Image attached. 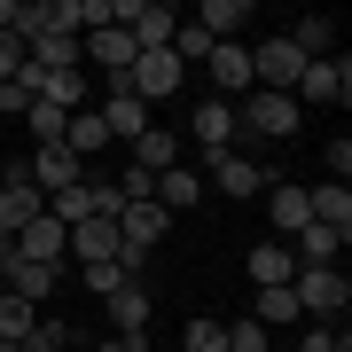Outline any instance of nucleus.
<instances>
[{"label": "nucleus", "mask_w": 352, "mask_h": 352, "mask_svg": "<svg viewBox=\"0 0 352 352\" xmlns=\"http://www.w3.org/2000/svg\"><path fill=\"white\" fill-rule=\"evenodd\" d=\"M298 118H305V110H298L289 94H258V87H251V94L235 102V133H251V141H289Z\"/></svg>", "instance_id": "f257e3e1"}, {"label": "nucleus", "mask_w": 352, "mask_h": 352, "mask_svg": "<svg viewBox=\"0 0 352 352\" xmlns=\"http://www.w3.org/2000/svg\"><path fill=\"white\" fill-rule=\"evenodd\" d=\"M298 78H305V55L289 47V32H266L251 47V87L258 94H298Z\"/></svg>", "instance_id": "f03ea898"}, {"label": "nucleus", "mask_w": 352, "mask_h": 352, "mask_svg": "<svg viewBox=\"0 0 352 352\" xmlns=\"http://www.w3.org/2000/svg\"><path fill=\"white\" fill-rule=\"evenodd\" d=\"M298 314L305 321H344V305H352V282L337 274V266H298Z\"/></svg>", "instance_id": "7ed1b4c3"}, {"label": "nucleus", "mask_w": 352, "mask_h": 352, "mask_svg": "<svg viewBox=\"0 0 352 352\" xmlns=\"http://www.w3.org/2000/svg\"><path fill=\"white\" fill-rule=\"evenodd\" d=\"M118 87L141 94V102H157V94H180V87H188V71H180V55H173V47H141V55H133V71L118 78Z\"/></svg>", "instance_id": "20e7f679"}, {"label": "nucleus", "mask_w": 352, "mask_h": 352, "mask_svg": "<svg viewBox=\"0 0 352 352\" xmlns=\"http://www.w3.org/2000/svg\"><path fill=\"white\" fill-rule=\"evenodd\" d=\"M289 102H298V110H305V102H321V110H344V102H352V55L337 47L329 63H305V78H298V94H289Z\"/></svg>", "instance_id": "39448f33"}, {"label": "nucleus", "mask_w": 352, "mask_h": 352, "mask_svg": "<svg viewBox=\"0 0 352 352\" xmlns=\"http://www.w3.org/2000/svg\"><path fill=\"white\" fill-rule=\"evenodd\" d=\"M63 274H71V266H32V258H16V251H8V266H0V282H8V298L39 305V314H47V298L63 289Z\"/></svg>", "instance_id": "423d86ee"}, {"label": "nucleus", "mask_w": 352, "mask_h": 352, "mask_svg": "<svg viewBox=\"0 0 352 352\" xmlns=\"http://www.w3.org/2000/svg\"><path fill=\"white\" fill-rule=\"evenodd\" d=\"M204 63H212V102H243L251 94V47L243 39H219Z\"/></svg>", "instance_id": "0eeeda50"}, {"label": "nucleus", "mask_w": 352, "mask_h": 352, "mask_svg": "<svg viewBox=\"0 0 352 352\" xmlns=\"http://www.w3.org/2000/svg\"><path fill=\"white\" fill-rule=\"evenodd\" d=\"M24 180H32L39 196H63V188L87 180V164H78L71 149H32V157H24Z\"/></svg>", "instance_id": "6e6552de"}, {"label": "nucleus", "mask_w": 352, "mask_h": 352, "mask_svg": "<svg viewBox=\"0 0 352 352\" xmlns=\"http://www.w3.org/2000/svg\"><path fill=\"white\" fill-rule=\"evenodd\" d=\"M212 188L235 196V204H251V196H266V164L243 157V149H227V157H212Z\"/></svg>", "instance_id": "1a4fd4ad"}, {"label": "nucleus", "mask_w": 352, "mask_h": 352, "mask_svg": "<svg viewBox=\"0 0 352 352\" xmlns=\"http://www.w3.org/2000/svg\"><path fill=\"white\" fill-rule=\"evenodd\" d=\"M102 314H110V337H141V329H149V282H126L118 289V298H102Z\"/></svg>", "instance_id": "9d476101"}, {"label": "nucleus", "mask_w": 352, "mask_h": 352, "mask_svg": "<svg viewBox=\"0 0 352 352\" xmlns=\"http://www.w3.org/2000/svg\"><path fill=\"white\" fill-rule=\"evenodd\" d=\"M63 243H71V227L39 212V219L24 227V235H16V258H32V266H63Z\"/></svg>", "instance_id": "9b49d317"}, {"label": "nucleus", "mask_w": 352, "mask_h": 352, "mask_svg": "<svg viewBox=\"0 0 352 352\" xmlns=\"http://www.w3.org/2000/svg\"><path fill=\"white\" fill-rule=\"evenodd\" d=\"M188 133L204 141V157H227V141H235V102H212V94H204L196 118H188Z\"/></svg>", "instance_id": "f8f14e48"}, {"label": "nucleus", "mask_w": 352, "mask_h": 352, "mask_svg": "<svg viewBox=\"0 0 352 352\" xmlns=\"http://www.w3.org/2000/svg\"><path fill=\"white\" fill-rule=\"evenodd\" d=\"M305 204H314V227H329L337 243H352V188L321 180V188H305Z\"/></svg>", "instance_id": "ddd939ff"}, {"label": "nucleus", "mask_w": 352, "mask_h": 352, "mask_svg": "<svg viewBox=\"0 0 352 352\" xmlns=\"http://www.w3.org/2000/svg\"><path fill=\"white\" fill-rule=\"evenodd\" d=\"M102 126H110V141H141V133H149V102L126 94V87H110V102H102Z\"/></svg>", "instance_id": "4468645a"}, {"label": "nucleus", "mask_w": 352, "mask_h": 352, "mask_svg": "<svg viewBox=\"0 0 352 352\" xmlns=\"http://www.w3.org/2000/svg\"><path fill=\"white\" fill-rule=\"evenodd\" d=\"M78 47H87L110 78H126V71H133V55H141V47H133V32H118V24H110V32H87Z\"/></svg>", "instance_id": "2eb2a0df"}, {"label": "nucleus", "mask_w": 352, "mask_h": 352, "mask_svg": "<svg viewBox=\"0 0 352 352\" xmlns=\"http://www.w3.org/2000/svg\"><path fill=\"white\" fill-rule=\"evenodd\" d=\"M149 196L164 204V212H196V204H204V173H196V164H173V173H157Z\"/></svg>", "instance_id": "dca6fc26"}, {"label": "nucleus", "mask_w": 352, "mask_h": 352, "mask_svg": "<svg viewBox=\"0 0 352 352\" xmlns=\"http://www.w3.org/2000/svg\"><path fill=\"white\" fill-rule=\"evenodd\" d=\"M251 321H258L266 337L282 344V329H298V321H305V314H298V289H289V282H282V289H258V305H251Z\"/></svg>", "instance_id": "f3484780"}, {"label": "nucleus", "mask_w": 352, "mask_h": 352, "mask_svg": "<svg viewBox=\"0 0 352 352\" xmlns=\"http://www.w3.org/2000/svg\"><path fill=\"white\" fill-rule=\"evenodd\" d=\"M243 274H251V289H282V282H298V258H289V243H258Z\"/></svg>", "instance_id": "a211bd4d"}, {"label": "nucleus", "mask_w": 352, "mask_h": 352, "mask_svg": "<svg viewBox=\"0 0 352 352\" xmlns=\"http://www.w3.org/2000/svg\"><path fill=\"white\" fill-rule=\"evenodd\" d=\"M289 47H298L305 63H329V55H337V24H329V16H298V24H289Z\"/></svg>", "instance_id": "6ab92c4d"}, {"label": "nucleus", "mask_w": 352, "mask_h": 352, "mask_svg": "<svg viewBox=\"0 0 352 352\" xmlns=\"http://www.w3.org/2000/svg\"><path fill=\"white\" fill-rule=\"evenodd\" d=\"M305 227H314V204H305V188H274V243H289V235H305Z\"/></svg>", "instance_id": "aec40b11"}, {"label": "nucleus", "mask_w": 352, "mask_h": 352, "mask_svg": "<svg viewBox=\"0 0 352 352\" xmlns=\"http://www.w3.org/2000/svg\"><path fill=\"white\" fill-rule=\"evenodd\" d=\"M251 16H258L251 0H204V16H196V24L212 32V47H219V39H235L243 24H251Z\"/></svg>", "instance_id": "412c9836"}, {"label": "nucleus", "mask_w": 352, "mask_h": 352, "mask_svg": "<svg viewBox=\"0 0 352 352\" xmlns=\"http://www.w3.org/2000/svg\"><path fill=\"white\" fill-rule=\"evenodd\" d=\"M133 164H141L149 180H157V173H173V164H180V133H157V126H149V133L133 141Z\"/></svg>", "instance_id": "4be33fe9"}, {"label": "nucleus", "mask_w": 352, "mask_h": 352, "mask_svg": "<svg viewBox=\"0 0 352 352\" xmlns=\"http://www.w3.org/2000/svg\"><path fill=\"white\" fill-rule=\"evenodd\" d=\"M102 141H110V126H102V110H71V126H63V149H71L78 164H87V157L102 149Z\"/></svg>", "instance_id": "5701e85b"}, {"label": "nucleus", "mask_w": 352, "mask_h": 352, "mask_svg": "<svg viewBox=\"0 0 352 352\" xmlns=\"http://www.w3.org/2000/svg\"><path fill=\"white\" fill-rule=\"evenodd\" d=\"M63 126H71V118L55 110V102H32V110H24V133L39 141V149H63Z\"/></svg>", "instance_id": "b1692460"}, {"label": "nucleus", "mask_w": 352, "mask_h": 352, "mask_svg": "<svg viewBox=\"0 0 352 352\" xmlns=\"http://www.w3.org/2000/svg\"><path fill=\"white\" fill-rule=\"evenodd\" d=\"M24 344H32V352H71V344H78V329H71L63 314H39V329H32Z\"/></svg>", "instance_id": "393cba45"}, {"label": "nucleus", "mask_w": 352, "mask_h": 352, "mask_svg": "<svg viewBox=\"0 0 352 352\" xmlns=\"http://www.w3.org/2000/svg\"><path fill=\"white\" fill-rule=\"evenodd\" d=\"M71 274L87 282V298H118V289L133 282V274H126V266H118V258H110V266H71Z\"/></svg>", "instance_id": "a878e982"}, {"label": "nucleus", "mask_w": 352, "mask_h": 352, "mask_svg": "<svg viewBox=\"0 0 352 352\" xmlns=\"http://www.w3.org/2000/svg\"><path fill=\"white\" fill-rule=\"evenodd\" d=\"M32 329H39V305H24V298H0V337H8V344H24Z\"/></svg>", "instance_id": "bb28decb"}, {"label": "nucleus", "mask_w": 352, "mask_h": 352, "mask_svg": "<svg viewBox=\"0 0 352 352\" xmlns=\"http://www.w3.org/2000/svg\"><path fill=\"white\" fill-rule=\"evenodd\" d=\"M298 352H352V337H344V321H305Z\"/></svg>", "instance_id": "cd10ccee"}, {"label": "nucleus", "mask_w": 352, "mask_h": 352, "mask_svg": "<svg viewBox=\"0 0 352 352\" xmlns=\"http://www.w3.org/2000/svg\"><path fill=\"white\" fill-rule=\"evenodd\" d=\"M173 55H180V71L204 63V55H212V32H204V24H180V32H173Z\"/></svg>", "instance_id": "c85d7f7f"}, {"label": "nucleus", "mask_w": 352, "mask_h": 352, "mask_svg": "<svg viewBox=\"0 0 352 352\" xmlns=\"http://www.w3.org/2000/svg\"><path fill=\"white\" fill-rule=\"evenodd\" d=\"M180 352H227V321H188Z\"/></svg>", "instance_id": "c756f323"}, {"label": "nucleus", "mask_w": 352, "mask_h": 352, "mask_svg": "<svg viewBox=\"0 0 352 352\" xmlns=\"http://www.w3.org/2000/svg\"><path fill=\"white\" fill-rule=\"evenodd\" d=\"M266 344H274V337H266L258 321H227V352H266Z\"/></svg>", "instance_id": "7c9ffc66"}, {"label": "nucleus", "mask_w": 352, "mask_h": 352, "mask_svg": "<svg viewBox=\"0 0 352 352\" xmlns=\"http://www.w3.org/2000/svg\"><path fill=\"white\" fill-rule=\"evenodd\" d=\"M16 71H24V39L0 32V78H16Z\"/></svg>", "instance_id": "2f4dec72"}, {"label": "nucleus", "mask_w": 352, "mask_h": 352, "mask_svg": "<svg viewBox=\"0 0 352 352\" xmlns=\"http://www.w3.org/2000/svg\"><path fill=\"white\" fill-rule=\"evenodd\" d=\"M329 180H337V188L352 180V141H329Z\"/></svg>", "instance_id": "473e14b6"}, {"label": "nucleus", "mask_w": 352, "mask_h": 352, "mask_svg": "<svg viewBox=\"0 0 352 352\" xmlns=\"http://www.w3.org/2000/svg\"><path fill=\"white\" fill-rule=\"evenodd\" d=\"M16 16H24V0H0V32H16Z\"/></svg>", "instance_id": "72a5a7b5"}, {"label": "nucleus", "mask_w": 352, "mask_h": 352, "mask_svg": "<svg viewBox=\"0 0 352 352\" xmlns=\"http://www.w3.org/2000/svg\"><path fill=\"white\" fill-rule=\"evenodd\" d=\"M8 251H16V243H8V235H0V266H8Z\"/></svg>", "instance_id": "f704fd0d"}, {"label": "nucleus", "mask_w": 352, "mask_h": 352, "mask_svg": "<svg viewBox=\"0 0 352 352\" xmlns=\"http://www.w3.org/2000/svg\"><path fill=\"white\" fill-rule=\"evenodd\" d=\"M71 352H102V344H87V337H78V344H71Z\"/></svg>", "instance_id": "c9c22d12"}, {"label": "nucleus", "mask_w": 352, "mask_h": 352, "mask_svg": "<svg viewBox=\"0 0 352 352\" xmlns=\"http://www.w3.org/2000/svg\"><path fill=\"white\" fill-rule=\"evenodd\" d=\"M0 352H24V344H8V337H0Z\"/></svg>", "instance_id": "e433bc0d"}, {"label": "nucleus", "mask_w": 352, "mask_h": 352, "mask_svg": "<svg viewBox=\"0 0 352 352\" xmlns=\"http://www.w3.org/2000/svg\"><path fill=\"white\" fill-rule=\"evenodd\" d=\"M24 352H32V344H24Z\"/></svg>", "instance_id": "4c0bfd02"}]
</instances>
